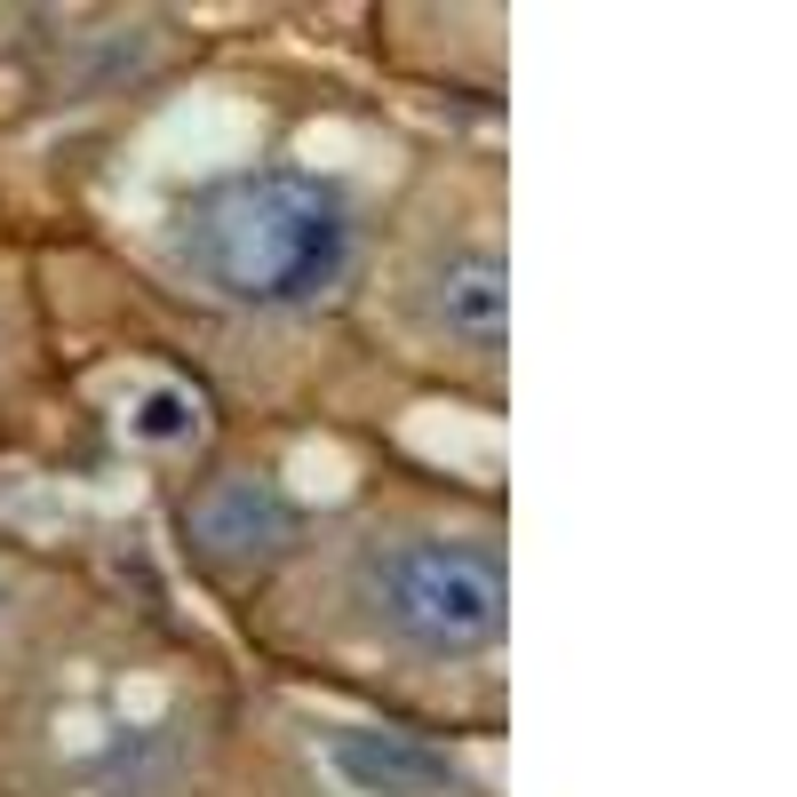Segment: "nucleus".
<instances>
[{
    "mask_svg": "<svg viewBox=\"0 0 797 797\" xmlns=\"http://www.w3.org/2000/svg\"><path fill=\"white\" fill-rule=\"evenodd\" d=\"M287 534H295V511L279 503L272 479H216L184 503V542H191V559L216 567V574H247L256 559H272Z\"/></svg>",
    "mask_w": 797,
    "mask_h": 797,
    "instance_id": "obj_3",
    "label": "nucleus"
},
{
    "mask_svg": "<svg viewBox=\"0 0 797 797\" xmlns=\"http://www.w3.org/2000/svg\"><path fill=\"white\" fill-rule=\"evenodd\" d=\"M423 312L446 343L463 352H503L511 335V272H503V247H455L439 256L423 279Z\"/></svg>",
    "mask_w": 797,
    "mask_h": 797,
    "instance_id": "obj_4",
    "label": "nucleus"
},
{
    "mask_svg": "<svg viewBox=\"0 0 797 797\" xmlns=\"http://www.w3.org/2000/svg\"><path fill=\"white\" fill-rule=\"evenodd\" d=\"M352 256V208L327 176H224L184 216V264L232 304H312Z\"/></svg>",
    "mask_w": 797,
    "mask_h": 797,
    "instance_id": "obj_1",
    "label": "nucleus"
},
{
    "mask_svg": "<svg viewBox=\"0 0 797 797\" xmlns=\"http://www.w3.org/2000/svg\"><path fill=\"white\" fill-rule=\"evenodd\" d=\"M184 423H191V407H184L176 391H152V398H144V439H168V431H184Z\"/></svg>",
    "mask_w": 797,
    "mask_h": 797,
    "instance_id": "obj_6",
    "label": "nucleus"
},
{
    "mask_svg": "<svg viewBox=\"0 0 797 797\" xmlns=\"http://www.w3.org/2000/svg\"><path fill=\"white\" fill-rule=\"evenodd\" d=\"M335 766L352 774L375 797H431V789H455V766L423 741H398V734H335Z\"/></svg>",
    "mask_w": 797,
    "mask_h": 797,
    "instance_id": "obj_5",
    "label": "nucleus"
},
{
    "mask_svg": "<svg viewBox=\"0 0 797 797\" xmlns=\"http://www.w3.org/2000/svg\"><path fill=\"white\" fill-rule=\"evenodd\" d=\"M375 622L407 646V655L463 662L503 646L511 630V574L503 551L486 542H398L375 567Z\"/></svg>",
    "mask_w": 797,
    "mask_h": 797,
    "instance_id": "obj_2",
    "label": "nucleus"
}]
</instances>
